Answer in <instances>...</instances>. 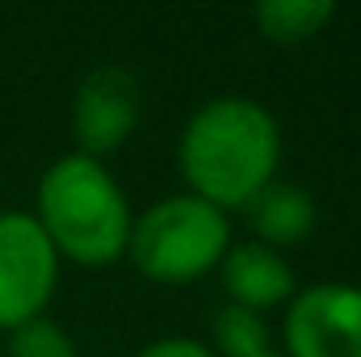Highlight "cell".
I'll use <instances>...</instances> for the list:
<instances>
[{
	"instance_id": "4",
	"label": "cell",
	"mask_w": 361,
	"mask_h": 357,
	"mask_svg": "<svg viewBox=\"0 0 361 357\" xmlns=\"http://www.w3.org/2000/svg\"><path fill=\"white\" fill-rule=\"evenodd\" d=\"M59 286V253L30 210H0V328L47 315Z\"/></svg>"
},
{
	"instance_id": "9",
	"label": "cell",
	"mask_w": 361,
	"mask_h": 357,
	"mask_svg": "<svg viewBox=\"0 0 361 357\" xmlns=\"http://www.w3.org/2000/svg\"><path fill=\"white\" fill-rule=\"evenodd\" d=\"M332 17H336L332 0H261L252 8L257 30L269 42H281V47H298V42L324 34V25Z\"/></svg>"
},
{
	"instance_id": "6",
	"label": "cell",
	"mask_w": 361,
	"mask_h": 357,
	"mask_svg": "<svg viewBox=\"0 0 361 357\" xmlns=\"http://www.w3.org/2000/svg\"><path fill=\"white\" fill-rule=\"evenodd\" d=\"M143 118V85L126 63H97L72 92V139L76 152L105 160L118 152Z\"/></svg>"
},
{
	"instance_id": "2",
	"label": "cell",
	"mask_w": 361,
	"mask_h": 357,
	"mask_svg": "<svg viewBox=\"0 0 361 357\" xmlns=\"http://www.w3.org/2000/svg\"><path fill=\"white\" fill-rule=\"evenodd\" d=\"M30 214L55 244L59 261L68 257L85 269H101L126 257V240L135 223L126 189L92 156H80V152L59 156L38 177Z\"/></svg>"
},
{
	"instance_id": "5",
	"label": "cell",
	"mask_w": 361,
	"mask_h": 357,
	"mask_svg": "<svg viewBox=\"0 0 361 357\" xmlns=\"http://www.w3.org/2000/svg\"><path fill=\"white\" fill-rule=\"evenodd\" d=\"M286 357H361V286L315 282L294 290L281 320Z\"/></svg>"
},
{
	"instance_id": "3",
	"label": "cell",
	"mask_w": 361,
	"mask_h": 357,
	"mask_svg": "<svg viewBox=\"0 0 361 357\" xmlns=\"http://www.w3.org/2000/svg\"><path fill=\"white\" fill-rule=\"evenodd\" d=\"M231 248V219L197 193H169L130 223L126 257L152 282H197Z\"/></svg>"
},
{
	"instance_id": "7",
	"label": "cell",
	"mask_w": 361,
	"mask_h": 357,
	"mask_svg": "<svg viewBox=\"0 0 361 357\" xmlns=\"http://www.w3.org/2000/svg\"><path fill=\"white\" fill-rule=\"evenodd\" d=\"M219 282H223L231 303H240L248 311H261V315L269 307H281V303L294 298V269H290V261L277 248H265L257 240L231 244L223 253Z\"/></svg>"
},
{
	"instance_id": "10",
	"label": "cell",
	"mask_w": 361,
	"mask_h": 357,
	"mask_svg": "<svg viewBox=\"0 0 361 357\" xmlns=\"http://www.w3.org/2000/svg\"><path fill=\"white\" fill-rule=\"evenodd\" d=\"M210 353L219 357H261L269 353V324L261 311H248L240 303H223L214 315H210Z\"/></svg>"
},
{
	"instance_id": "1",
	"label": "cell",
	"mask_w": 361,
	"mask_h": 357,
	"mask_svg": "<svg viewBox=\"0 0 361 357\" xmlns=\"http://www.w3.org/2000/svg\"><path fill=\"white\" fill-rule=\"evenodd\" d=\"M180 177L189 193L227 210H244L281 164V126L269 105L252 97H214L202 101L177 143Z\"/></svg>"
},
{
	"instance_id": "13",
	"label": "cell",
	"mask_w": 361,
	"mask_h": 357,
	"mask_svg": "<svg viewBox=\"0 0 361 357\" xmlns=\"http://www.w3.org/2000/svg\"><path fill=\"white\" fill-rule=\"evenodd\" d=\"M261 357H286V353H277V349H269V353H261Z\"/></svg>"
},
{
	"instance_id": "12",
	"label": "cell",
	"mask_w": 361,
	"mask_h": 357,
	"mask_svg": "<svg viewBox=\"0 0 361 357\" xmlns=\"http://www.w3.org/2000/svg\"><path fill=\"white\" fill-rule=\"evenodd\" d=\"M135 357H214L206 341H193V337H160L152 345H143Z\"/></svg>"
},
{
	"instance_id": "8",
	"label": "cell",
	"mask_w": 361,
	"mask_h": 357,
	"mask_svg": "<svg viewBox=\"0 0 361 357\" xmlns=\"http://www.w3.org/2000/svg\"><path fill=\"white\" fill-rule=\"evenodd\" d=\"M248 227L257 236V244L265 248H290V244H302L319 219V206H315V193L298 181H281L273 177L248 206Z\"/></svg>"
},
{
	"instance_id": "11",
	"label": "cell",
	"mask_w": 361,
	"mask_h": 357,
	"mask_svg": "<svg viewBox=\"0 0 361 357\" xmlns=\"http://www.w3.org/2000/svg\"><path fill=\"white\" fill-rule=\"evenodd\" d=\"M4 353L8 357H80L72 332H68L59 320H51V315H34V320L17 324V328L8 332Z\"/></svg>"
}]
</instances>
